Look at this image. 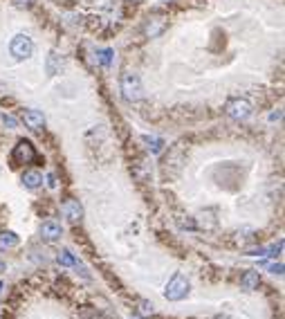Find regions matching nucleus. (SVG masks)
Segmentation results:
<instances>
[{
    "label": "nucleus",
    "instance_id": "obj_1",
    "mask_svg": "<svg viewBox=\"0 0 285 319\" xmlns=\"http://www.w3.org/2000/svg\"><path fill=\"white\" fill-rule=\"evenodd\" d=\"M189 290H191L189 279H186L182 272H175L171 279H168L166 288H164V297H166L168 301H182V299L189 297Z\"/></svg>",
    "mask_w": 285,
    "mask_h": 319
},
{
    "label": "nucleus",
    "instance_id": "obj_2",
    "mask_svg": "<svg viewBox=\"0 0 285 319\" xmlns=\"http://www.w3.org/2000/svg\"><path fill=\"white\" fill-rule=\"evenodd\" d=\"M122 92H124V99H128V101H140L144 97V88H142L140 76L133 74V72L122 74Z\"/></svg>",
    "mask_w": 285,
    "mask_h": 319
},
{
    "label": "nucleus",
    "instance_id": "obj_3",
    "mask_svg": "<svg viewBox=\"0 0 285 319\" xmlns=\"http://www.w3.org/2000/svg\"><path fill=\"white\" fill-rule=\"evenodd\" d=\"M9 49L16 61H25V58H29L34 54V40L27 34H16L9 43Z\"/></svg>",
    "mask_w": 285,
    "mask_h": 319
},
{
    "label": "nucleus",
    "instance_id": "obj_4",
    "mask_svg": "<svg viewBox=\"0 0 285 319\" xmlns=\"http://www.w3.org/2000/svg\"><path fill=\"white\" fill-rule=\"evenodd\" d=\"M36 160V151H34L32 142H27V139H18V144L14 146V151H11V166H20V164H32V162Z\"/></svg>",
    "mask_w": 285,
    "mask_h": 319
},
{
    "label": "nucleus",
    "instance_id": "obj_5",
    "mask_svg": "<svg viewBox=\"0 0 285 319\" xmlns=\"http://www.w3.org/2000/svg\"><path fill=\"white\" fill-rule=\"evenodd\" d=\"M225 110L234 121H245L252 115V103H249L247 99H231Z\"/></svg>",
    "mask_w": 285,
    "mask_h": 319
},
{
    "label": "nucleus",
    "instance_id": "obj_6",
    "mask_svg": "<svg viewBox=\"0 0 285 319\" xmlns=\"http://www.w3.org/2000/svg\"><path fill=\"white\" fill-rule=\"evenodd\" d=\"M61 211H63V216L72 225L81 223V218H83V205L77 200V198H65L63 205H61Z\"/></svg>",
    "mask_w": 285,
    "mask_h": 319
},
{
    "label": "nucleus",
    "instance_id": "obj_7",
    "mask_svg": "<svg viewBox=\"0 0 285 319\" xmlns=\"http://www.w3.org/2000/svg\"><path fill=\"white\" fill-rule=\"evenodd\" d=\"M61 236H63V227H61V223H56V220H47V223H43V227H41L43 241L54 243V241H59Z\"/></svg>",
    "mask_w": 285,
    "mask_h": 319
},
{
    "label": "nucleus",
    "instance_id": "obj_8",
    "mask_svg": "<svg viewBox=\"0 0 285 319\" xmlns=\"http://www.w3.org/2000/svg\"><path fill=\"white\" fill-rule=\"evenodd\" d=\"M23 121H25V126L32 128V130H41L43 126H45V117H43L41 110H25Z\"/></svg>",
    "mask_w": 285,
    "mask_h": 319
},
{
    "label": "nucleus",
    "instance_id": "obj_9",
    "mask_svg": "<svg viewBox=\"0 0 285 319\" xmlns=\"http://www.w3.org/2000/svg\"><path fill=\"white\" fill-rule=\"evenodd\" d=\"M258 286H261V274H258L256 270H247V272L240 277V288H243L245 292L258 290Z\"/></svg>",
    "mask_w": 285,
    "mask_h": 319
},
{
    "label": "nucleus",
    "instance_id": "obj_10",
    "mask_svg": "<svg viewBox=\"0 0 285 319\" xmlns=\"http://www.w3.org/2000/svg\"><path fill=\"white\" fill-rule=\"evenodd\" d=\"M164 27H166V18L164 16L148 18V22H146V36H148V38H157V36L164 31Z\"/></svg>",
    "mask_w": 285,
    "mask_h": 319
},
{
    "label": "nucleus",
    "instance_id": "obj_11",
    "mask_svg": "<svg viewBox=\"0 0 285 319\" xmlns=\"http://www.w3.org/2000/svg\"><path fill=\"white\" fill-rule=\"evenodd\" d=\"M43 184V175L38 171H25L23 173V187L25 189H38Z\"/></svg>",
    "mask_w": 285,
    "mask_h": 319
},
{
    "label": "nucleus",
    "instance_id": "obj_12",
    "mask_svg": "<svg viewBox=\"0 0 285 319\" xmlns=\"http://www.w3.org/2000/svg\"><path fill=\"white\" fill-rule=\"evenodd\" d=\"M18 245V236L14 232H2L0 234V250H11Z\"/></svg>",
    "mask_w": 285,
    "mask_h": 319
},
{
    "label": "nucleus",
    "instance_id": "obj_13",
    "mask_svg": "<svg viewBox=\"0 0 285 319\" xmlns=\"http://www.w3.org/2000/svg\"><path fill=\"white\" fill-rule=\"evenodd\" d=\"M61 56L56 52H52L50 56H47V65H45V70H47V74H56L59 72V67H61Z\"/></svg>",
    "mask_w": 285,
    "mask_h": 319
},
{
    "label": "nucleus",
    "instance_id": "obj_14",
    "mask_svg": "<svg viewBox=\"0 0 285 319\" xmlns=\"http://www.w3.org/2000/svg\"><path fill=\"white\" fill-rule=\"evenodd\" d=\"M144 144H148V151L150 153H162L164 142L159 137H150V135H144Z\"/></svg>",
    "mask_w": 285,
    "mask_h": 319
},
{
    "label": "nucleus",
    "instance_id": "obj_15",
    "mask_svg": "<svg viewBox=\"0 0 285 319\" xmlns=\"http://www.w3.org/2000/svg\"><path fill=\"white\" fill-rule=\"evenodd\" d=\"M56 261H59L63 268H74L77 265V259H74L72 254H70L68 250H63V252H59V256H56Z\"/></svg>",
    "mask_w": 285,
    "mask_h": 319
},
{
    "label": "nucleus",
    "instance_id": "obj_16",
    "mask_svg": "<svg viewBox=\"0 0 285 319\" xmlns=\"http://www.w3.org/2000/svg\"><path fill=\"white\" fill-rule=\"evenodd\" d=\"M113 56H115L113 49H99V52H97V58H99V63L104 67H108L110 63H113Z\"/></svg>",
    "mask_w": 285,
    "mask_h": 319
},
{
    "label": "nucleus",
    "instance_id": "obj_17",
    "mask_svg": "<svg viewBox=\"0 0 285 319\" xmlns=\"http://www.w3.org/2000/svg\"><path fill=\"white\" fill-rule=\"evenodd\" d=\"M137 310H140L144 317H148V315H153V304L146 301V299H140V308H137Z\"/></svg>",
    "mask_w": 285,
    "mask_h": 319
},
{
    "label": "nucleus",
    "instance_id": "obj_18",
    "mask_svg": "<svg viewBox=\"0 0 285 319\" xmlns=\"http://www.w3.org/2000/svg\"><path fill=\"white\" fill-rule=\"evenodd\" d=\"M270 272H272V274H283V263H274V265H270Z\"/></svg>",
    "mask_w": 285,
    "mask_h": 319
},
{
    "label": "nucleus",
    "instance_id": "obj_19",
    "mask_svg": "<svg viewBox=\"0 0 285 319\" xmlns=\"http://www.w3.org/2000/svg\"><path fill=\"white\" fill-rule=\"evenodd\" d=\"M2 121H5V124L9 126V128H14V126H16V119H14V117H9V115L2 117Z\"/></svg>",
    "mask_w": 285,
    "mask_h": 319
},
{
    "label": "nucleus",
    "instance_id": "obj_20",
    "mask_svg": "<svg viewBox=\"0 0 285 319\" xmlns=\"http://www.w3.org/2000/svg\"><path fill=\"white\" fill-rule=\"evenodd\" d=\"M14 2L18 4V7H32L34 0H14Z\"/></svg>",
    "mask_w": 285,
    "mask_h": 319
},
{
    "label": "nucleus",
    "instance_id": "obj_21",
    "mask_svg": "<svg viewBox=\"0 0 285 319\" xmlns=\"http://www.w3.org/2000/svg\"><path fill=\"white\" fill-rule=\"evenodd\" d=\"M47 184H50V187H56V180H54V175H50V178H47Z\"/></svg>",
    "mask_w": 285,
    "mask_h": 319
},
{
    "label": "nucleus",
    "instance_id": "obj_22",
    "mask_svg": "<svg viewBox=\"0 0 285 319\" xmlns=\"http://www.w3.org/2000/svg\"><path fill=\"white\" fill-rule=\"evenodd\" d=\"M150 319H171V317H164V315H148Z\"/></svg>",
    "mask_w": 285,
    "mask_h": 319
},
{
    "label": "nucleus",
    "instance_id": "obj_23",
    "mask_svg": "<svg viewBox=\"0 0 285 319\" xmlns=\"http://www.w3.org/2000/svg\"><path fill=\"white\" fill-rule=\"evenodd\" d=\"M213 319H229V317H225V315H218V317H213Z\"/></svg>",
    "mask_w": 285,
    "mask_h": 319
},
{
    "label": "nucleus",
    "instance_id": "obj_24",
    "mask_svg": "<svg viewBox=\"0 0 285 319\" xmlns=\"http://www.w3.org/2000/svg\"><path fill=\"white\" fill-rule=\"evenodd\" d=\"M2 288H5V286H2V283H0V292H2Z\"/></svg>",
    "mask_w": 285,
    "mask_h": 319
}]
</instances>
